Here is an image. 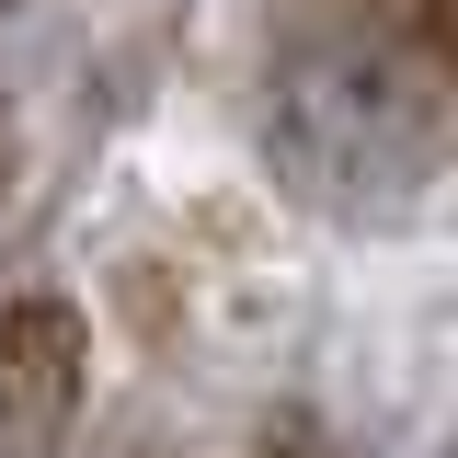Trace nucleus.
<instances>
[{
  "mask_svg": "<svg viewBox=\"0 0 458 458\" xmlns=\"http://www.w3.org/2000/svg\"><path fill=\"white\" fill-rule=\"evenodd\" d=\"M264 161L333 218H390L447 161V104L390 47H286L264 81Z\"/></svg>",
  "mask_w": 458,
  "mask_h": 458,
  "instance_id": "1",
  "label": "nucleus"
},
{
  "mask_svg": "<svg viewBox=\"0 0 458 458\" xmlns=\"http://www.w3.org/2000/svg\"><path fill=\"white\" fill-rule=\"evenodd\" d=\"M69 412H81V321L35 286L0 310V458H47Z\"/></svg>",
  "mask_w": 458,
  "mask_h": 458,
  "instance_id": "2",
  "label": "nucleus"
},
{
  "mask_svg": "<svg viewBox=\"0 0 458 458\" xmlns=\"http://www.w3.org/2000/svg\"><path fill=\"white\" fill-rule=\"evenodd\" d=\"M0 207H12V126H0Z\"/></svg>",
  "mask_w": 458,
  "mask_h": 458,
  "instance_id": "3",
  "label": "nucleus"
}]
</instances>
